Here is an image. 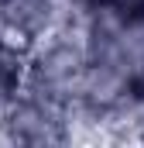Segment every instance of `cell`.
<instances>
[{"label":"cell","instance_id":"cell-1","mask_svg":"<svg viewBox=\"0 0 144 148\" xmlns=\"http://www.w3.org/2000/svg\"><path fill=\"white\" fill-rule=\"evenodd\" d=\"M86 62H89L86 41L69 35H45L35 45H28L24 86L52 97V100H72Z\"/></svg>","mask_w":144,"mask_h":148},{"label":"cell","instance_id":"cell-2","mask_svg":"<svg viewBox=\"0 0 144 148\" xmlns=\"http://www.w3.org/2000/svg\"><path fill=\"white\" fill-rule=\"evenodd\" d=\"M62 107H65V100H52L45 93L21 86L17 97L3 110V124H7L14 145H65Z\"/></svg>","mask_w":144,"mask_h":148},{"label":"cell","instance_id":"cell-3","mask_svg":"<svg viewBox=\"0 0 144 148\" xmlns=\"http://www.w3.org/2000/svg\"><path fill=\"white\" fill-rule=\"evenodd\" d=\"M134 79L137 76L127 66L113 62V59H89L86 69H82L75 97L86 100V103H93V107H100V110H107L110 103H117L124 93L134 90Z\"/></svg>","mask_w":144,"mask_h":148},{"label":"cell","instance_id":"cell-4","mask_svg":"<svg viewBox=\"0 0 144 148\" xmlns=\"http://www.w3.org/2000/svg\"><path fill=\"white\" fill-rule=\"evenodd\" d=\"M0 28L17 45H35L52 31V0H0Z\"/></svg>","mask_w":144,"mask_h":148},{"label":"cell","instance_id":"cell-5","mask_svg":"<svg viewBox=\"0 0 144 148\" xmlns=\"http://www.w3.org/2000/svg\"><path fill=\"white\" fill-rule=\"evenodd\" d=\"M110 141H130V145H144V93L130 90L124 93L117 103H110L103 110Z\"/></svg>","mask_w":144,"mask_h":148},{"label":"cell","instance_id":"cell-6","mask_svg":"<svg viewBox=\"0 0 144 148\" xmlns=\"http://www.w3.org/2000/svg\"><path fill=\"white\" fill-rule=\"evenodd\" d=\"M110 7L124 17H144V0H110Z\"/></svg>","mask_w":144,"mask_h":148}]
</instances>
